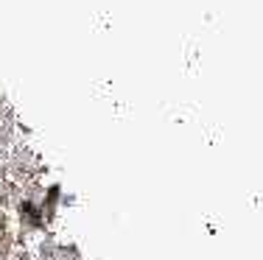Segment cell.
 Instances as JSON below:
<instances>
[{
    "instance_id": "cell-1",
    "label": "cell",
    "mask_w": 263,
    "mask_h": 260,
    "mask_svg": "<svg viewBox=\"0 0 263 260\" xmlns=\"http://www.w3.org/2000/svg\"><path fill=\"white\" fill-rule=\"evenodd\" d=\"M6 173H9L11 182L17 185H26V182H34L36 176L42 173V165L36 163V154L31 151V148H17L14 154H11L9 165H6Z\"/></svg>"
},
{
    "instance_id": "cell-2",
    "label": "cell",
    "mask_w": 263,
    "mask_h": 260,
    "mask_svg": "<svg viewBox=\"0 0 263 260\" xmlns=\"http://www.w3.org/2000/svg\"><path fill=\"white\" fill-rule=\"evenodd\" d=\"M40 260H62L59 257V244L53 238H45L40 244Z\"/></svg>"
},
{
    "instance_id": "cell-3",
    "label": "cell",
    "mask_w": 263,
    "mask_h": 260,
    "mask_svg": "<svg viewBox=\"0 0 263 260\" xmlns=\"http://www.w3.org/2000/svg\"><path fill=\"white\" fill-rule=\"evenodd\" d=\"M14 260H31V255H28V252H20V255H17Z\"/></svg>"
}]
</instances>
